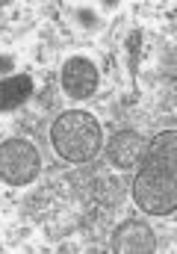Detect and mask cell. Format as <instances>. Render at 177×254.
I'll return each instance as SVG.
<instances>
[{
	"label": "cell",
	"mask_w": 177,
	"mask_h": 254,
	"mask_svg": "<svg viewBox=\"0 0 177 254\" xmlns=\"http://www.w3.org/2000/svg\"><path fill=\"white\" fill-rule=\"evenodd\" d=\"M133 201L148 216H172L177 210V133L166 130L151 139L142 154Z\"/></svg>",
	"instance_id": "cell-1"
},
{
	"label": "cell",
	"mask_w": 177,
	"mask_h": 254,
	"mask_svg": "<svg viewBox=\"0 0 177 254\" xmlns=\"http://www.w3.org/2000/svg\"><path fill=\"white\" fill-rule=\"evenodd\" d=\"M101 122L92 113L83 110H68L62 113L51 127V142L62 160L68 163H89L101 151Z\"/></svg>",
	"instance_id": "cell-2"
},
{
	"label": "cell",
	"mask_w": 177,
	"mask_h": 254,
	"mask_svg": "<svg viewBox=\"0 0 177 254\" xmlns=\"http://www.w3.org/2000/svg\"><path fill=\"white\" fill-rule=\"evenodd\" d=\"M42 172L39 148L27 139H6L0 145V181L9 187L33 184Z\"/></svg>",
	"instance_id": "cell-3"
},
{
	"label": "cell",
	"mask_w": 177,
	"mask_h": 254,
	"mask_svg": "<svg viewBox=\"0 0 177 254\" xmlns=\"http://www.w3.org/2000/svg\"><path fill=\"white\" fill-rule=\"evenodd\" d=\"M59 80H62V89H65L68 98L86 101V98H92V95L98 92V86H101V71L95 68L92 60H86V57H71L68 63L62 65Z\"/></svg>",
	"instance_id": "cell-4"
},
{
	"label": "cell",
	"mask_w": 177,
	"mask_h": 254,
	"mask_svg": "<svg viewBox=\"0 0 177 254\" xmlns=\"http://www.w3.org/2000/svg\"><path fill=\"white\" fill-rule=\"evenodd\" d=\"M154 249H157V237L145 222L130 219L118 225L113 234V252L118 254H151Z\"/></svg>",
	"instance_id": "cell-5"
},
{
	"label": "cell",
	"mask_w": 177,
	"mask_h": 254,
	"mask_svg": "<svg viewBox=\"0 0 177 254\" xmlns=\"http://www.w3.org/2000/svg\"><path fill=\"white\" fill-rule=\"evenodd\" d=\"M107 157H110V163H116L118 169H130V166L142 157V139H139V133L121 130L116 139L110 142Z\"/></svg>",
	"instance_id": "cell-6"
},
{
	"label": "cell",
	"mask_w": 177,
	"mask_h": 254,
	"mask_svg": "<svg viewBox=\"0 0 177 254\" xmlns=\"http://www.w3.org/2000/svg\"><path fill=\"white\" fill-rule=\"evenodd\" d=\"M33 95V77L30 74H15L0 80V113L18 110L24 101H30Z\"/></svg>",
	"instance_id": "cell-7"
},
{
	"label": "cell",
	"mask_w": 177,
	"mask_h": 254,
	"mask_svg": "<svg viewBox=\"0 0 177 254\" xmlns=\"http://www.w3.org/2000/svg\"><path fill=\"white\" fill-rule=\"evenodd\" d=\"M12 71V60L9 57H0V74H9Z\"/></svg>",
	"instance_id": "cell-8"
}]
</instances>
